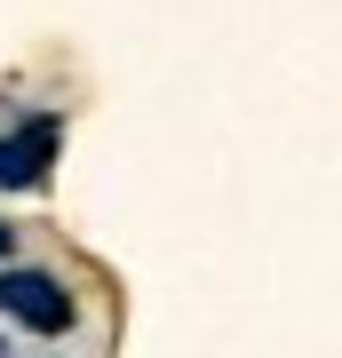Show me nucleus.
I'll return each instance as SVG.
<instances>
[{"label": "nucleus", "mask_w": 342, "mask_h": 358, "mask_svg": "<svg viewBox=\"0 0 342 358\" xmlns=\"http://www.w3.org/2000/svg\"><path fill=\"white\" fill-rule=\"evenodd\" d=\"M0 310L16 327H32V334H64L72 327V294L56 279H40V271H0Z\"/></svg>", "instance_id": "nucleus-1"}, {"label": "nucleus", "mask_w": 342, "mask_h": 358, "mask_svg": "<svg viewBox=\"0 0 342 358\" xmlns=\"http://www.w3.org/2000/svg\"><path fill=\"white\" fill-rule=\"evenodd\" d=\"M0 255H8V223H0Z\"/></svg>", "instance_id": "nucleus-3"}, {"label": "nucleus", "mask_w": 342, "mask_h": 358, "mask_svg": "<svg viewBox=\"0 0 342 358\" xmlns=\"http://www.w3.org/2000/svg\"><path fill=\"white\" fill-rule=\"evenodd\" d=\"M48 159H56V120H24L16 136H0V183H8V192L40 183Z\"/></svg>", "instance_id": "nucleus-2"}]
</instances>
